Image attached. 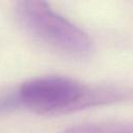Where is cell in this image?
<instances>
[{
    "mask_svg": "<svg viewBox=\"0 0 133 133\" xmlns=\"http://www.w3.org/2000/svg\"><path fill=\"white\" fill-rule=\"evenodd\" d=\"M22 27L45 45L71 56H86L91 41L78 26L41 1H20L16 6Z\"/></svg>",
    "mask_w": 133,
    "mask_h": 133,
    "instance_id": "2",
    "label": "cell"
},
{
    "mask_svg": "<svg viewBox=\"0 0 133 133\" xmlns=\"http://www.w3.org/2000/svg\"><path fill=\"white\" fill-rule=\"evenodd\" d=\"M20 106L17 92H9L0 97V114L9 112Z\"/></svg>",
    "mask_w": 133,
    "mask_h": 133,
    "instance_id": "4",
    "label": "cell"
},
{
    "mask_svg": "<svg viewBox=\"0 0 133 133\" xmlns=\"http://www.w3.org/2000/svg\"><path fill=\"white\" fill-rule=\"evenodd\" d=\"M62 133H133V124H92L69 128Z\"/></svg>",
    "mask_w": 133,
    "mask_h": 133,
    "instance_id": "3",
    "label": "cell"
},
{
    "mask_svg": "<svg viewBox=\"0 0 133 133\" xmlns=\"http://www.w3.org/2000/svg\"><path fill=\"white\" fill-rule=\"evenodd\" d=\"M16 92L20 106L41 114L68 113L133 99L131 87L88 85L61 76L34 78Z\"/></svg>",
    "mask_w": 133,
    "mask_h": 133,
    "instance_id": "1",
    "label": "cell"
}]
</instances>
